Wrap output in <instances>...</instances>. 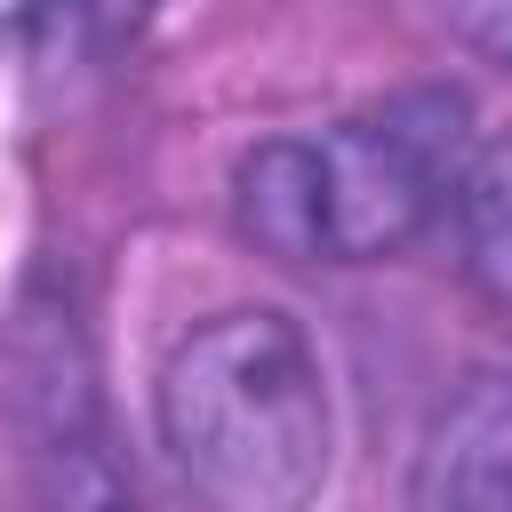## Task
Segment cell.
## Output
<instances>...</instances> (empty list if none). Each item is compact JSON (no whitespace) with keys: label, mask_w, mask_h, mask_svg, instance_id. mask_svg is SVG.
I'll return each instance as SVG.
<instances>
[{"label":"cell","mask_w":512,"mask_h":512,"mask_svg":"<svg viewBox=\"0 0 512 512\" xmlns=\"http://www.w3.org/2000/svg\"><path fill=\"white\" fill-rule=\"evenodd\" d=\"M464 144L456 88H400L320 136H264L232 176V216L264 256L368 264L464 192Z\"/></svg>","instance_id":"obj_2"},{"label":"cell","mask_w":512,"mask_h":512,"mask_svg":"<svg viewBox=\"0 0 512 512\" xmlns=\"http://www.w3.org/2000/svg\"><path fill=\"white\" fill-rule=\"evenodd\" d=\"M416 512H512V376L480 368L456 384L424 440Z\"/></svg>","instance_id":"obj_3"},{"label":"cell","mask_w":512,"mask_h":512,"mask_svg":"<svg viewBox=\"0 0 512 512\" xmlns=\"http://www.w3.org/2000/svg\"><path fill=\"white\" fill-rule=\"evenodd\" d=\"M432 16H440L472 56H488V64L512 72V0H432Z\"/></svg>","instance_id":"obj_5"},{"label":"cell","mask_w":512,"mask_h":512,"mask_svg":"<svg viewBox=\"0 0 512 512\" xmlns=\"http://www.w3.org/2000/svg\"><path fill=\"white\" fill-rule=\"evenodd\" d=\"M160 448L200 512H312L336 464V400L312 336L272 304H232L160 360Z\"/></svg>","instance_id":"obj_1"},{"label":"cell","mask_w":512,"mask_h":512,"mask_svg":"<svg viewBox=\"0 0 512 512\" xmlns=\"http://www.w3.org/2000/svg\"><path fill=\"white\" fill-rule=\"evenodd\" d=\"M456 216H464V264H472V280L512 312V128L464 168Z\"/></svg>","instance_id":"obj_4"}]
</instances>
